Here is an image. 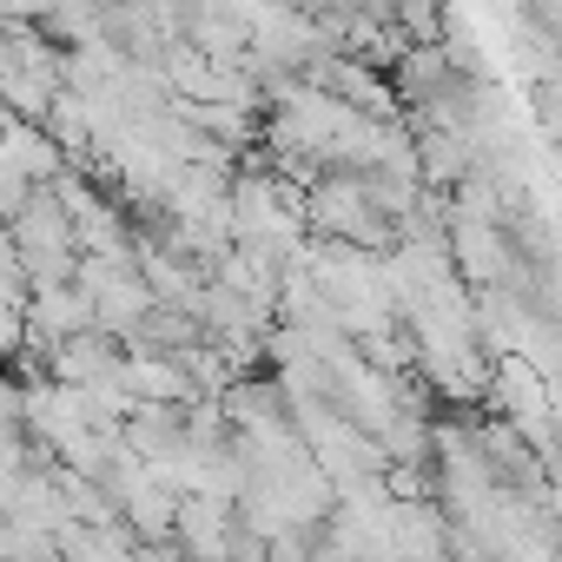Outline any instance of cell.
<instances>
[{
  "mask_svg": "<svg viewBox=\"0 0 562 562\" xmlns=\"http://www.w3.org/2000/svg\"><path fill=\"white\" fill-rule=\"evenodd\" d=\"M8 345H14V312L0 305V351H8Z\"/></svg>",
  "mask_w": 562,
  "mask_h": 562,
  "instance_id": "cell-1",
  "label": "cell"
},
{
  "mask_svg": "<svg viewBox=\"0 0 562 562\" xmlns=\"http://www.w3.org/2000/svg\"><path fill=\"white\" fill-rule=\"evenodd\" d=\"M0 80H8V41H0Z\"/></svg>",
  "mask_w": 562,
  "mask_h": 562,
  "instance_id": "cell-2",
  "label": "cell"
}]
</instances>
